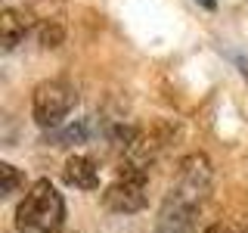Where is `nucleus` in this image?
Returning <instances> with one entry per match:
<instances>
[{
  "instance_id": "nucleus-5",
  "label": "nucleus",
  "mask_w": 248,
  "mask_h": 233,
  "mask_svg": "<svg viewBox=\"0 0 248 233\" xmlns=\"http://www.w3.org/2000/svg\"><path fill=\"white\" fill-rule=\"evenodd\" d=\"M62 177H65V183L78 186V190H96L99 186V168L90 155H72L62 168Z\"/></svg>"
},
{
  "instance_id": "nucleus-3",
  "label": "nucleus",
  "mask_w": 248,
  "mask_h": 233,
  "mask_svg": "<svg viewBox=\"0 0 248 233\" xmlns=\"http://www.w3.org/2000/svg\"><path fill=\"white\" fill-rule=\"evenodd\" d=\"M103 205L108 212H118V215L140 212L146 205V168L121 162L115 183H108L103 193Z\"/></svg>"
},
{
  "instance_id": "nucleus-4",
  "label": "nucleus",
  "mask_w": 248,
  "mask_h": 233,
  "mask_svg": "<svg viewBox=\"0 0 248 233\" xmlns=\"http://www.w3.org/2000/svg\"><path fill=\"white\" fill-rule=\"evenodd\" d=\"M211 174L214 171H211L208 155L205 152H189L177 162V177H174L170 193L186 199V202H192V205H202V199L211 190Z\"/></svg>"
},
{
  "instance_id": "nucleus-7",
  "label": "nucleus",
  "mask_w": 248,
  "mask_h": 233,
  "mask_svg": "<svg viewBox=\"0 0 248 233\" xmlns=\"http://www.w3.org/2000/svg\"><path fill=\"white\" fill-rule=\"evenodd\" d=\"M87 137H90V124L81 118V121L68 124V128H62V131H53L46 140H50L53 146H75V143H84Z\"/></svg>"
},
{
  "instance_id": "nucleus-10",
  "label": "nucleus",
  "mask_w": 248,
  "mask_h": 233,
  "mask_svg": "<svg viewBox=\"0 0 248 233\" xmlns=\"http://www.w3.org/2000/svg\"><path fill=\"white\" fill-rule=\"evenodd\" d=\"M205 233H248V224H211Z\"/></svg>"
},
{
  "instance_id": "nucleus-2",
  "label": "nucleus",
  "mask_w": 248,
  "mask_h": 233,
  "mask_svg": "<svg viewBox=\"0 0 248 233\" xmlns=\"http://www.w3.org/2000/svg\"><path fill=\"white\" fill-rule=\"evenodd\" d=\"M78 93L68 81H41L34 87V100H31V115L41 128H56V124L65 121V115L75 109Z\"/></svg>"
},
{
  "instance_id": "nucleus-6",
  "label": "nucleus",
  "mask_w": 248,
  "mask_h": 233,
  "mask_svg": "<svg viewBox=\"0 0 248 233\" xmlns=\"http://www.w3.org/2000/svg\"><path fill=\"white\" fill-rule=\"evenodd\" d=\"M31 28V16L22 13V10H3V16H0V31H3V50H13L19 41H25Z\"/></svg>"
},
{
  "instance_id": "nucleus-9",
  "label": "nucleus",
  "mask_w": 248,
  "mask_h": 233,
  "mask_svg": "<svg viewBox=\"0 0 248 233\" xmlns=\"http://www.w3.org/2000/svg\"><path fill=\"white\" fill-rule=\"evenodd\" d=\"M62 37H65V31H62L59 22H44L41 25V44L44 47H59Z\"/></svg>"
},
{
  "instance_id": "nucleus-1",
  "label": "nucleus",
  "mask_w": 248,
  "mask_h": 233,
  "mask_svg": "<svg viewBox=\"0 0 248 233\" xmlns=\"http://www.w3.org/2000/svg\"><path fill=\"white\" fill-rule=\"evenodd\" d=\"M65 221V202L50 181L31 183L25 199L16 208V227L22 233H59Z\"/></svg>"
},
{
  "instance_id": "nucleus-11",
  "label": "nucleus",
  "mask_w": 248,
  "mask_h": 233,
  "mask_svg": "<svg viewBox=\"0 0 248 233\" xmlns=\"http://www.w3.org/2000/svg\"><path fill=\"white\" fill-rule=\"evenodd\" d=\"M202 3H205V6H214V0H202Z\"/></svg>"
},
{
  "instance_id": "nucleus-8",
  "label": "nucleus",
  "mask_w": 248,
  "mask_h": 233,
  "mask_svg": "<svg viewBox=\"0 0 248 233\" xmlns=\"http://www.w3.org/2000/svg\"><path fill=\"white\" fill-rule=\"evenodd\" d=\"M0 177H3V196H16V193L25 186V174L16 165H10V162L0 165Z\"/></svg>"
}]
</instances>
